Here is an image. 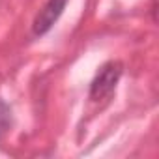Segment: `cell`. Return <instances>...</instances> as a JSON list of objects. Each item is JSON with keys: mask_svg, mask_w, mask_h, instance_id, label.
Segmentation results:
<instances>
[{"mask_svg": "<svg viewBox=\"0 0 159 159\" xmlns=\"http://www.w3.org/2000/svg\"><path fill=\"white\" fill-rule=\"evenodd\" d=\"M122 73H124V66L120 62L111 60V62L103 64L90 84V99L92 101L109 99L112 96V92L116 90V84L120 81Z\"/></svg>", "mask_w": 159, "mask_h": 159, "instance_id": "6da1fadb", "label": "cell"}, {"mask_svg": "<svg viewBox=\"0 0 159 159\" xmlns=\"http://www.w3.org/2000/svg\"><path fill=\"white\" fill-rule=\"evenodd\" d=\"M66 4H67V0H47V4L39 10V13L36 15L32 23V34L34 36L47 34L52 28V25L58 21V17L62 15Z\"/></svg>", "mask_w": 159, "mask_h": 159, "instance_id": "7a4b0ae2", "label": "cell"}, {"mask_svg": "<svg viewBox=\"0 0 159 159\" xmlns=\"http://www.w3.org/2000/svg\"><path fill=\"white\" fill-rule=\"evenodd\" d=\"M11 127V109L6 101L0 99V140Z\"/></svg>", "mask_w": 159, "mask_h": 159, "instance_id": "3957f363", "label": "cell"}]
</instances>
